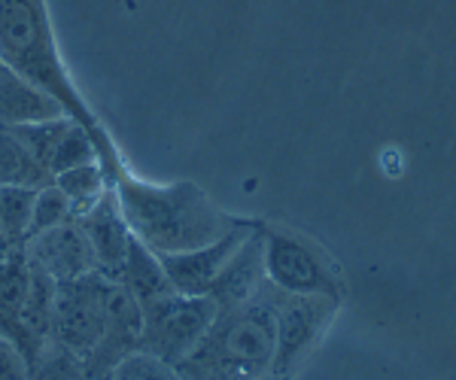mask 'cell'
<instances>
[{
    "label": "cell",
    "instance_id": "obj_27",
    "mask_svg": "<svg viewBox=\"0 0 456 380\" xmlns=\"http://www.w3.org/2000/svg\"><path fill=\"white\" fill-rule=\"evenodd\" d=\"M4 68H6V64H0V70H4Z\"/></svg>",
    "mask_w": 456,
    "mask_h": 380
},
{
    "label": "cell",
    "instance_id": "obj_13",
    "mask_svg": "<svg viewBox=\"0 0 456 380\" xmlns=\"http://www.w3.org/2000/svg\"><path fill=\"white\" fill-rule=\"evenodd\" d=\"M68 116L55 98H49L43 89H37L28 79H21L19 73L10 68L0 70V125H28V122H46Z\"/></svg>",
    "mask_w": 456,
    "mask_h": 380
},
{
    "label": "cell",
    "instance_id": "obj_2",
    "mask_svg": "<svg viewBox=\"0 0 456 380\" xmlns=\"http://www.w3.org/2000/svg\"><path fill=\"white\" fill-rule=\"evenodd\" d=\"M0 64L55 98L64 113L94 137L107 131L58 53L46 0H0Z\"/></svg>",
    "mask_w": 456,
    "mask_h": 380
},
{
    "label": "cell",
    "instance_id": "obj_26",
    "mask_svg": "<svg viewBox=\"0 0 456 380\" xmlns=\"http://www.w3.org/2000/svg\"><path fill=\"white\" fill-rule=\"evenodd\" d=\"M259 380H281V377H274V375H265V377H259Z\"/></svg>",
    "mask_w": 456,
    "mask_h": 380
},
{
    "label": "cell",
    "instance_id": "obj_12",
    "mask_svg": "<svg viewBox=\"0 0 456 380\" xmlns=\"http://www.w3.org/2000/svg\"><path fill=\"white\" fill-rule=\"evenodd\" d=\"M265 287V265H262V225H256V231L244 244L238 247V253L228 259L223 274L213 280L208 295L219 304V311H232L247 304L249 298H256Z\"/></svg>",
    "mask_w": 456,
    "mask_h": 380
},
{
    "label": "cell",
    "instance_id": "obj_9",
    "mask_svg": "<svg viewBox=\"0 0 456 380\" xmlns=\"http://www.w3.org/2000/svg\"><path fill=\"white\" fill-rule=\"evenodd\" d=\"M256 225L249 219H240L234 229H228L223 238L210 240L204 247H195V250H183V253H167L159 255L161 268H165L167 280H171L174 292H186V295H208L213 280L223 274V268L228 265L238 247L253 235Z\"/></svg>",
    "mask_w": 456,
    "mask_h": 380
},
{
    "label": "cell",
    "instance_id": "obj_17",
    "mask_svg": "<svg viewBox=\"0 0 456 380\" xmlns=\"http://www.w3.org/2000/svg\"><path fill=\"white\" fill-rule=\"evenodd\" d=\"M53 182L70 198L73 214L83 216L88 207H94V204L104 198V192L110 189V174L104 171L101 162H88L58 174V177H53Z\"/></svg>",
    "mask_w": 456,
    "mask_h": 380
},
{
    "label": "cell",
    "instance_id": "obj_21",
    "mask_svg": "<svg viewBox=\"0 0 456 380\" xmlns=\"http://www.w3.org/2000/svg\"><path fill=\"white\" fill-rule=\"evenodd\" d=\"M70 219H77V214H73L70 198L61 192V189L55 186V182H46V186H40V189L34 192L31 231H28V238L37 235V231L55 229V225H61V222H70ZM28 238H25V240H28Z\"/></svg>",
    "mask_w": 456,
    "mask_h": 380
},
{
    "label": "cell",
    "instance_id": "obj_15",
    "mask_svg": "<svg viewBox=\"0 0 456 380\" xmlns=\"http://www.w3.org/2000/svg\"><path fill=\"white\" fill-rule=\"evenodd\" d=\"M116 280L134 295V302L141 304V308L150 302H156L161 295H167V292H174L165 268H161V259L150 250V247H143L137 238H134V244H131L128 259H125V265Z\"/></svg>",
    "mask_w": 456,
    "mask_h": 380
},
{
    "label": "cell",
    "instance_id": "obj_3",
    "mask_svg": "<svg viewBox=\"0 0 456 380\" xmlns=\"http://www.w3.org/2000/svg\"><path fill=\"white\" fill-rule=\"evenodd\" d=\"M277 350V289L265 280L247 304L219 311L208 338L176 371L183 380H259L271 375Z\"/></svg>",
    "mask_w": 456,
    "mask_h": 380
},
{
    "label": "cell",
    "instance_id": "obj_10",
    "mask_svg": "<svg viewBox=\"0 0 456 380\" xmlns=\"http://www.w3.org/2000/svg\"><path fill=\"white\" fill-rule=\"evenodd\" d=\"M21 247H25L28 262H31L37 271L53 277L55 283H68V280H77V277L98 271L92 247H88L83 225H79L77 219L55 225V229L37 231V235L28 238Z\"/></svg>",
    "mask_w": 456,
    "mask_h": 380
},
{
    "label": "cell",
    "instance_id": "obj_16",
    "mask_svg": "<svg viewBox=\"0 0 456 380\" xmlns=\"http://www.w3.org/2000/svg\"><path fill=\"white\" fill-rule=\"evenodd\" d=\"M46 182H53L46 167L28 152V146L19 141L16 131L0 125V186L40 189Z\"/></svg>",
    "mask_w": 456,
    "mask_h": 380
},
{
    "label": "cell",
    "instance_id": "obj_11",
    "mask_svg": "<svg viewBox=\"0 0 456 380\" xmlns=\"http://www.w3.org/2000/svg\"><path fill=\"white\" fill-rule=\"evenodd\" d=\"M77 222L83 225V235L88 240V247H92L98 274L113 277L116 280L125 265V259H128L134 235H131L128 222H125L119 201H116L113 182H110L104 198L94 204V207H88L83 216H77Z\"/></svg>",
    "mask_w": 456,
    "mask_h": 380
},
{
    "label": "cell",
    "instance_id": "obj_22",
    "mask_svg": "<svg viewBox=\"0 0 456 380\" xmlns=\"http://www.w3.org/2000/svg\"><path fill=\"white\" fill-rule=\"evenodd\" d=\"M70 116H58V119H46V122H28V125H12L16 137L28 146V152L46 167L49 174V158H53V150L61 137V131L68 128Z\"/></svg>",
    "mask_w": 456,
    "mask_h": 380
},
{
    "label": "cell",
    "instance_id": "obj_19",
    "mask_svg": "<svg viewBox=\"0 0 456 380\" xmlns=\"http://www.w3.org/2000/svg\"><path fill=\"white\" fill-rule=\"evenodd\" d=\"M88 162H101L94 134L86 125H79L77 119H70L68 128L58 137L53 158H49V177H58V174L70 171V167H79V165H88Z\"/></svg>",
    "mask_w": 456,
    "mask_h": 380
},
{
    "label": "cell",
    "instance_id": "obj_4",
    "mask_svg": "<svg viewBox=\"0 0 456 380\" xmlns=\"http://www.w3.org/2000/svg\"><path fill=\"white\" fill-rule=\"evenodd\" d=\"M143 353L159 356L167 365H180L195 347L208 338L210 326L219 317V304L210 295H186L167 292L156 302L143 304Z\"/></svg>",
    "mask_w": 456,
    "mask_h": 380
},
{
    "label": "cell",
    "instance_id": "obj_18",
    "mask_svg": "<svg viewBox=\"0 0 456 380\" xmlns=\"http://www.w3.org/2000/svg\"><path fill=\"white\" fill-rule=\"evenodd\" d=\"M28 377L31 380H92L83 356L73 353L55 338H49L37 353L28 360Z\"/></svg>",
    "mask_w": 456,
    "mask_h": 380
},
{
    "label": "cell",
    "instance_id": "obj_20",
    "mask_svg": "<svg viewBox=\"0 0 456 380\" xmlns=\"http://www.w3.org/2000/svg\"><path fill=\"white\" fill-rule=\"evenodd\" d=\"M34 192L28 186H0V238L10 247L25 244L31 231V207Z\"/></svg>",
    "mask_w": 456,
    "mask_h": 380
},
{
    "label": "cell",
    "instance_id": "obj_14",
    "mask_svg": "<svg viewBox=\"0 0 456 380\" xmlns=\"http://www.w3.org/2000/svg\"><path fill=\"white\" fill-rule=\"evenodd\" d=\"M28 289H31V265L25 247H6V253L0 255V338L16 341Z\"/></svg>",
    "mask_w": 456,
    "mask_h": 380
},
{
    "label": "cell",
    "instance_id": "obj_25",
    "mask_svg": "<svg viewBox=\"0 0 456 380\" xmlns=\"http://www.w3.org/2000/svg\"><path fill=\"white\" fill-rule=\"evenodd\" d=\"M6 247H10V244H6V240H4V238H0V255H4V253H6Z\"/></svg>",
    "mask_w": 456,
    "mask_h": 380
},
{
    "label": "cell",
    "instance_id": "obj_23",
    "mask_svg": "<svg viewBox=\"0 0 456 380\" xmlns=\"http://www.w3.org/2000/svg\"><path fill=\"white\" fill-rule=\"evenodd\" d=\"M107 380H183V375L174 365L161 362L159 356L137 350V353H131L128 360H122L116 365L113 375Z\"/></svg>",
    "mask_w": 456,
    "mask_h": 380
},
{
    "label": "cell",
    "instance_id": "obj_7",
    "mask_svg": "<svg viewBox=\"0 0 456 380\" xmlns=\"http://www.w3.org/2000/svg\"><path fill=\"white\" fill-rule=\"evenodd\" d=\"M335 298L326 295H286L277 292V350L271 362V375L289 380L298 362L314 350L322 332L338 313Z\"/></svg>",
    "mask_w": 456,
    "mask_h": 380
},
{
    "label": "cell",
    "instance_id": "obj_8",
    "mask_svg": "<svg viewBox=\"0 0 456 380\" xmlns=\"http://www.w3.org/2000/svg\"><path fill=\"white\" fill-rule=\"evenodd\" d=\"M143 338V311L134 302L128 289L119 280L110 277L107 289V319H104V335H101L98 347L86 356V368L92 380H107L113 375V368L122 360H128L131 353L141 350Z\"/></svg>",
    "mask_w": 456,
    "mask_h": 380
},
{
    "label": "cell",
    "instance_id": "obj_1",
    "mask_svg": "<svg viewBox=\"0 0 456 380\" xmlns=\"http://www.w3.org/2000/svg\"><path fill=\"white\" fill-rule=\"evenodd\" d=\"M110 182L131 235L156 255L195 250L223 238L240 222L219 210L192 180L150 182L134 177L125 162H119L110 171Z\"/></svg>",
    "mask_w": 456,
    "mask_h": 380
},
{
    "label": "cell",
    "instance_id": "obj_24",
    "mask_svg": "<svg viewBox=\"0 0 456 380\" xmlns=\"http://www.w3.org/2000/svg\"><path fill=\"white\" fill-rule=\"evenodd\" d=\"M0 380H31L28 377V356L6 338H0Z\"/></svg>",
    "mask_w": 456,
    "mask_h": 380
},
{
    "label": "cell",
    "instance_id": "obj_5",
    "mask_svg": "<svg viewBox=\"0 0 456 380\" xmlns=\"http://www.w3.org/2000/svg\"><path fill=\"white\" fill-rule=\"evenodd\" d=\"M262 265L268 287L286 295H326L341 302V277L320 247L296 231L262 225Z\"/></svg>",
    "mask_w": 456,
    "mask_h": 380
},
{
    "label": "cell",
    "instance_id": "obj_6",
    "mask_svg": "<svg viewBox=\"0 0 456 380\" xmlns=\"http://www.w3.org/2000/svg\"><path fill=\"white\" fill-rule=\"evenodd\" d=\"M107 289L110 277L86 274L77 280L58 283L53 308V338L86 360L98 347L107 319Z\"/></svg>",
    "mask_w": 456,
    "mask_h": 380
}]
</instances>
